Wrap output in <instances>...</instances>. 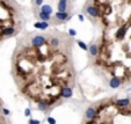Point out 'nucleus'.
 <instances>
[{
  "mask_svg": "<svg viewBox=\"0 0 131 124\" xmlns=\"http://www.w3.org/2000/svg\"><path fill=\"white\" fill-rule=\"evenodd\" d=\"M72 47L71 36L57 29L42 34H28L19 41L13 55L14 79L37 70V72L17 84L19 87L27 85L36 74L42 77L29 99L36 103L44 102V85H47V106L49 107L51 95V106L53 107L62 99L63 88L73 87Z\"/></svg>",
  "mask_w": 131,
  "mask_h": 124,
  "instance_id": "1",
  "label": "nucleus"
},
{
  "mask_svg": "<svg viewBox=\"0 0 131 124\" xmlns=\"http://www.w3.org/2000/svg\"><path fill=\"white\" fill-rule=\"evenodd\" d=\"M23 27L21 9L14 0H0V43L16 36Z\"/></svg>",
  "mask_w": 131,
  "mask_h": 124,
  "instance_id": "2",
  "label": "nucleus"
},
{
  "mask_svg": "<svg viewBox=\"0 0 131 124\" xmlns=\"http://www.w3.org/2000/svg\"><path fill=\"white\" fill-rule=\"evenodd\" d=\"M122 80L119 79V78L117 77H113L109 79V87L110 88H113V89H116V88H118V87L122 86Z\"/></svg>",
  "mask_w": 131,
  "mask_h": 124,
  "instance_id": "3",
  "label": "nucleus"
},
{
  "mask_svg": "<svg viewBox=\"0 0 131 124\" xmlns=\"http://www.w3.org/2000/svg\"><path fill=\"white\" fill-rule=\"evenodd\" d=\"M73 95V87H65L60 92V96L62 99H70Z\"/></svg>",
  "mask_w": 131,
  "mask_h": 124,
  "instance_id": "4",
  "label": "nucleus"
},
{
  "mask_svg": "<svg viewBox=\"0 0 131 124\" xmlns=\"http://www.w3.org/2000/svg\"><path fill=\"white\" fill-rule=\"evenodd\" d=\"M130 103H131V99H129V97H124V99H119L115 101V104H116L117 107H121V108L128 107Z\"/></svg>",
  "mask_w": 131,
  "mask_h": 124,
  "instance_id": "5",
  "label": "nucleus"
},
{
  "mask_svg": "<svg viewBox=\"0 0 131 124\" xmlns=\"http://www.w3.org/2000/svg\"><path fill=\"white\" fill-rule=\"evenodd\" d=\"M95 116H96L95 108L94 107H89L88 109L86 110V114H85V117H86V119H87V121H91V119H93Z\"/></svg>",
  "mask_w": 131,
  "mask_h": 124,
  "instance_id": "6",
  "label": "nucleus"
},
{
  "mask_svg": "<svg viewBox=\"0 0 131 124\" xmlns=\"http://www.w3.org/2000/svg\"><path fill=\"white\" fill-rule=\"evenodd\" d=\"M88 50H89V55H91V57H96L97 56V52H99L97 44H94V43H93V44L88 48Z\"/></svg>",
  "mask_w": 131,
  "mask_h": 124,
  "instance_id": "7",
  "label": "nucleus"
},
{
  "mask_svg": "<svg viewBox=\"0 0 131 124\" xmlns=\"http://www.w3.org/2000/svg\"><path fill=\"white\" fill-rule=\"evenodd\" d=\"M67 17H69V13H66V12H64V13L58 12L54 14V19H56V20H59V21H66Z\"/></svg>",
  "mask_w": 131,
  "mask_h": 124,
  "instance_id": "8",
  "label": "nucleus"
},
{
  "mask_svg": "<svg viewBox=\"0 0 131 124\" xmlns=\"http://www.w3.org/2000/svg\"><path fill=\"white\" fill-rule=\"evenodd\" d=\"M67 3H69L67 0H60V1H59V4H58V10H59V12H62V13L66 12Z\"/></svg>",
  "mask_w": 131,
  "mask_h": 124,
  "instance_id": "9",
  "label": "nucleus"
},
{
  "mask_svg": "<svg viewBox=\"0 0 131 124\" xmlns=\"http://www.w3.org/2000/svg\"><path fill=\"white\" fill-rule=\"evenodd\" d=\"M37 108H38L40 110H42V111H48V110L50 109L44 102H38V103H37Z\"/></svg>",
  "mask_w": 131,
  "mask_h": 124,
  "instance_id": "10",
  "label": "nucleus"
},
{
  "mask_svg": "<svg viewBox=\"0 0 131 124\" xmlns=\"http://www.w3.org/2000/svg\"><path fill=\"white\" fill-rule=\"evenodd\" d=\"M41 12H43V13H45V14H48V15H50L52 13V8H51V6H48V5H45V6H43L42 7V9H41Z\"/></svg>",
  "mask_w": 131,
  "mask_h": 124,
  "instance_id": "11",
  "label": "nucleus"
},
{
  "mask_svg": "<svg viewBox=\"0 0 131 124\" xmlns=\"http://www.w3.org/2000/svg\"><path fill=\"white\" fill-rule=\"evenodd\" d=\"M38 16H40V19H41V20H43V21H50V20H51V17H50V15L45 14V13H43V12H40Z\"/></svg>",
  "mask_w": 131,
  "mask_h": 124,
  "instance_id": "12",
  "label": "nucleus"
},
{
  "mask_svg": "<svg viewBox=\"0 0 131 124\" xmlns=\"http://www.w3.org/2000/svg\"><path fill=\"white\" fill-rule=\"evenodd\" d=\"M48 23H36V25H35V28H38V29H42V30H45L48 28Z\"/></svg>",
  "mask_w": 131,
  "mask_h": 124,
  "instance_id": "13",
  "label": "nucleus"
},
{
  "mask_svg": "<svg viewBox=\"0 0 131 124\" xmlns=\"http://www.w3.org/2000/svg\"><path fill=\"white\" fill-rule=\"evenodd\" d=\"M78 44H79L80 47H81V49H84V50H88V47H87L86 44H84V43H82V42H80V41H79V42H78Z\"/></svg>",
  "mask_w": 131,
  "mask_h": 124,
  "instance_id": "14",
  "label": "nucleus"
},
{
  "mask_svg": "<svg viewBox=\"0 0 131 124\" xmlns=\"http://www.w3.org/2000/svg\"><path fill=\"white\" fill-rule=\"evenodd\" d=\"M29 124H41V122L37 121V119H30V121H29Z\"/></svg>",
  "mask_w": 131,
  "mask_h": 124,
  "instance_id": "15",
  "label": "nucleus"
},
{
  "mask_svg": "<svg viewBox=\"0 0 131 124\" xmlns=\"http://www.w3.org/2000/svg\"><path fill=\"white\" fill-rule=\"evenodd\" d=\"M48 122H49V124H56V121L52 117H48Z\"/></svg>",
  "mask_w": 131,
  "mask_h": 124,
  "instance_id": "16",
  "label": "nucleus"
},
{
  "mask_svg": "<svg viewBox=\"0 0 131 124\" xmlns=\"http://www.w3.org/2000/svg\"><path fill=\"white\" fill-rule=\"evenodd\" d=\"M1 111H3V114L6 115V116H7V115H9V111H8L6 108H3V109H1Z\"/></svg>",
  "mask_w": 131,
  "mask_h": 124,
  "instance_id": "17",
  "label": "nucleus"
},
{
  "mask_svg": "<svg viewBox=\"0 0 131 124\" xmlns=\"http://www.w3.org/2000/svg\"><path fill=\"white\" fill-rule=\"evenodd\" d=\"M43 3V0H35V5L36 6H41Z\"/></svg>",
  "mask_w": 131,
  "mask_h": 124,
  "instance_id": "18",
  "label": "nucleus"
},
{
  "mask_svg": "<svg viewBox=\"0 0 131 124\" xmlns=\"http://www.w3.org/2000/svg\"><path fill=\"white\" fill-rule=\"evenodd\" d=\"M25 115H26V116H29V115H30V110H29V109H26Z\"/></svg>",
  "mask_w": 131,
  "mask_h": 124,
  "instance_id": "19",
  "label": "nucleus"
}]
</instances>
